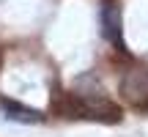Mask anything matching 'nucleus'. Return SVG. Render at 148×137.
I'll return each instance as SVG.
<instances>
[{
    "label": "nucleus",
    "instance_id": "1",
    "mask_svg": "<svg viewBox=\"0 0 148 137\" xmlns=\"http://www.w3.org/2000/svg\"><path fill=\"white\" fill-rule=\"evenodd\" d=\"M99 25H101V36L112 44V47L123 49V33H121V11L115 3H104L99 8Z\"/></svg>",
    "mask_w": 148,
    "mask_h": 137
},
{
    "label": "nucleus",
    "instance_id": "2",
    "mask_svg": "<svg viewBox=\"0 0 148 137\" xmlns=\"http://www.w3.org/2000/svg\"><path fill=\"white\" fill-rule=\"evenodd\" d=\"M121 90L132 104H145L148 101V68H132L121 79Z\"/></svg>",
    "mask_w": 148,
    "mask_h": 137
},
{
    "label": "nucleus",
    "instance_id": "3",
    "mask_svg": "<svg viewBox=\"0 0 148 137\" xmlns=\"http://www.w3.org/2000/svg\"><path fill=\"white\" fill-rule=\"evenodd\" d=\"M3 110H5V118L19 121V123H38L44 118L38 110H30V107L19 104V101H3Z\"/></svg>",
    "mask_w": 148,
    "mask_h": 137
}]
</instances>
